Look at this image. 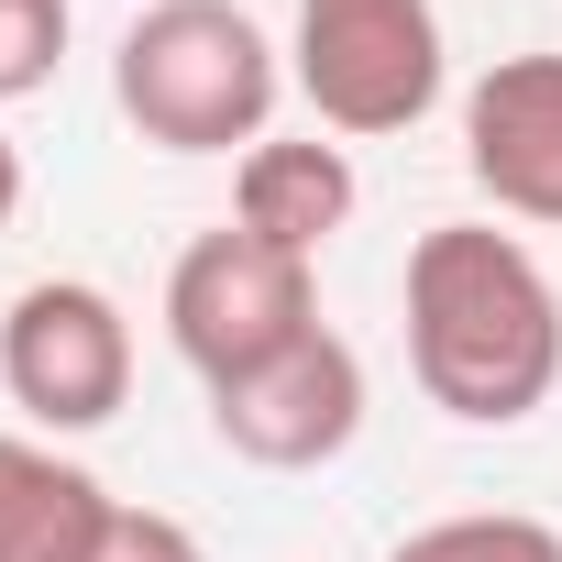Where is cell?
Returning <instances> with one entry per match:
<instances>
[{"instance_id":"obj_9","label":"cell","mask_w":562,"mask_h":562,"mask_svg":"<svg viewBox=\"0 0 562 562\" xmlns=\"http://www.w3.org/2000/svg\"><path fill=\"white\" fill-rule=\"evenodd\" d=\"M111 485L89 463H67L56 441L0 430V562H89L111 529Z\"/></svg>"},{"instance_id":"obj_3","label":"cell","mask_w":562,"mask_h":562,"mask_svg":"<svg viewBox=\"0 0 562 562\" xmlns=\"http://www.w3.org/2000/svg\"><path fill=\"white\" fill-rule=\"evenodd\" d=\"M441 0H299L288 34V89L321 111V133L375 144L430 122L441 100Z\"/></svg>"},{"instance_id":"obj_7","label":"cell","mask_w":562,"mask_h":562,"mask_svg":"<svg viewBox=\"0 0 562 562\" xmlns=\"http://www.w3.org/2000/svg\"><path fill=\"white\" fill-rule=\"evenodd\" d=\"M463 177L507 221L562 232V56H496L463 89Z\"/></svg>"},{"instance_id":"obj_4","label":"cell","mask_w":562,"mask_h":562,"mask_svg":"<svg viewBox=\"0 0 562 562\" xmlns=\"http://www.w3.org/2000/svg\"><path fill=\"white\" fill-rule=\"evenodd\" d=\"M321 331V265L254 243L243 221L199 232L177 265H166V342L199 386H232L254 364H276L288 342Z\"/></svg>"},{"instance_id":"obj_2","label":"cell","mask_w":562,"mask_h":562,"mask_svg":"<svg viewBox=\"0 0 562 562\" xmlns=\"http://www.w3.org/2000/svg\"><path fill=\"white\" fill-rule=\"evenodd\" d=\"M111 100L155 155H254L288 100V45L243 0H144L111 56Z\"/></svg>"},{"instance_id":"obj_13","label":"cell","mask_w":562,"mask_h":562,"mask_svg":"<svg viewBox=\"0 0 562 562\" xmlns=\"http://www.w3.org/2000/svg\"><path fill=\"white\" fill-rule=\"evenodd\" d=\"M12 210H23V155H12V133H0V232H12Z\"/></svg>"},{"instance_id":"obj_6","label":"cell","mask_w":562,"mask_h":562,"mask_svg":"<svg viewBox=\"0 0 562 562\" xmlns=\"http://www.w3.org/2000/svg\"><path fill=\"white\" fill-rule=\"evenodd\" d=\"M210 430H221V452L254 463V474H321V463H342L353 430H364V353H353L342 331H310V342L276 353V364L210 386Z\"/></svg>"},{"instance_id":"obj_5","label":"cell","mask_w":562,"mask_h":562,"mask_svg":"<svg viewBox=\"0 0 562 562\" xmlns=\"http://www.w3.org/2000/svg\"><path fill=\"white\" fill-rule=\"evenodd\" d=\"M0 386H12V408L56 441L122 419L133 397V321L111 288H89V276H34V288L0 310Z\"/></svg>"},{"instance_id":"obj_8","label":"cell","mask_w":562,"mask_h":562,"mask_svg":"<svg viewBox=\"0 0 562 562\" xmlns=\"http://www.w3.org/2000/svg\"><path fill=\"white\" fill-rule=\"evenodd\" d=\"M353 199H364V177H353V155L321 144V133H265V144L232 166V221H243L254 243H276V254H299V265H321V243L353 221Z\"/></svg>"},{"instance_id":"obj_11","label":"cell","mask_w":562,"mask_h":562,"mask_svg":"<svg viewBox=\"0 0 562 562\" xmlns=\"http://www.w3.org/2000/svg\"><path fill=\"white\" fill-rule=\"evenodd\" d=\"M67 67V0H0V111L56 89Z\"/></svg>"},{"instance_id":"obj_12","label":"cell","mask_w":562,"mask_h":562,"mask_svg":"<svg viewBox=\"0 0 562 562\" xmlns=\"http://www.w3.org/2000/svg\"><path fill=\"white\" fill-rule=\"evenodd\" d=\"M89 562H210V551H199V529H188V518H166V507H133V496H122Z\"/></svg>"},{"instance_id":"obj_1","label":"cell","mask_w":562,"mask_h":562,"mask_svg":"<svg viewBox=\"0 0 562 562\" xmlns=\"http://www.w3.org/2000/svg\"><path fill=\"white\" fill-rule=\"evenodd\" d=\"M408 375L463 430H518L562 386V288L496 221H430L408 243Z\"/></svg>"},{"instance_id":"obj_10","label":"cell","mask_w":562,"mask_h":562,"mask_svg":"<svg viewBox=\"0 0 562 562\" xmlns=\"http://www.w3.org/2000/svg\"><path fill=\"white\" fill-rule=\"evenodd\" d=\"M386 562H562V529L529 518V507H463V518L408 529Z\"/></svg>"}]
</instances>
